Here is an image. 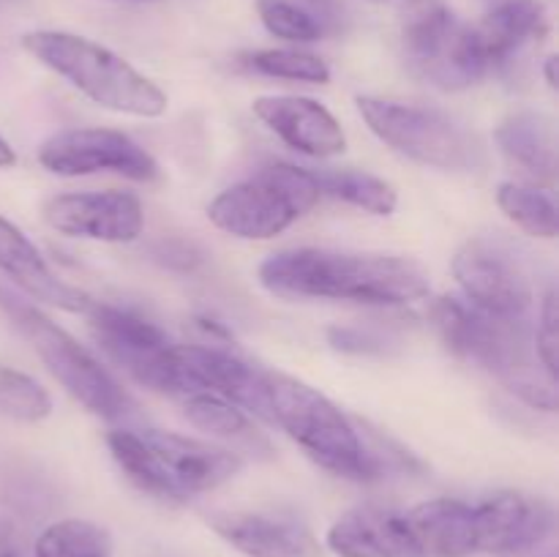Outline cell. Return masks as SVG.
Segmentation results:
<instances>
[{
	"label": "cell",
	"instance_id": "28",
	"mask_svg": "<svg viewBox=\"0 0 559 557\" xmlns=\"http://www.w3.org/2000/svg\"><path fill=\"white\" fill-rule=\"evenodd\" d=\"M0 413L14 420L36 424L52 413V396L31 375L0 364Z\"/></svg>",
	"mask_w": 559,
	"mask_h": 557
},
{
	"label": "cell",
	"instance_id": "19",
	"mask_svg": "<svg viewBox=\"0 0 559 557\" xmlns=\"http://www.w3.org/2000/svg\"><path fill=\"white\" fill-rule=\"evenodd\" d=\"M0 273H5L33 300L55 309L85 315L93 304L91 295L55 276L36 244L3 216H0Z\"/></svg>",
	"mask_w": 559,
	"mask_h": 557
},
{
	"label": "cell",
	"instance_id": "20",
	"mask_svg": "<svg viewBox=\"0 0 559 557\" xmlns=\"http://www.w3.org/2000/svg\"><path fill=\"white\" fill-rule=\"evenodd\" d=\"M495 140L506 162L535 186H551L557 178L555 120L535 109H522L502 120Z\"/></svg>",
	"mask_w": 559,
	"mask_h": 557
},
{
	"label": "cell",
	"instance_id": "30",
	"mask_svg": "<svg viewBox=\"0 0 559 557\" xmlns=\"http://www.w3.org/2000/svg\"><path fill=\"white\" fill-rule=\"evenodd\" d=\"M535 353H538L540 366L549 371L551 377H557V364H559V311H557V293L549 289L540 306V322L538 333H535Z\"/></svg>",
	"mask_w": 559,
	"mask_h": 557
},
{
	"label": "cell",
	"instance_id": "35",
	"mask_svg": "<svg viewBox=\"0 0 559 557\" xmlns=\"http://www.w3.org/2000/svg\"><path fill=\"white\" fill-rule=\"evenodd\" d=\"M544 71H546V82H549V87H557V55H549V58H546Z\"/></svg>",
	"mask_w": 559,
	"mask_h": 557
},
{
	"label": "cell",
	"instance_id": "21",
	"mask_svg": "<svg viewBox=\"0 0 559 557\" xmlns=\"http://www.w3.org/2000/svg\"><path fill=\"white\" fill-rule=\"evenodd\" d=\"M424 557H469L478 552L475 508L451 497L418 502L404 513Z\"/></svg>",
	"mask_w": 559,
	"mask_h": 557
},
{
	"label": "cell",
	"instance_id": "13",
	"mask_svg": "<svg viewBox=\"0 0 559 557\" xmlns=\"http://www.w3.org/2000/svg\"><path fill=\"white\" fill-rule=\"evenodd\" d=\"M173 358L178 366L183 396L213 393V396L238 404L240 410L271 420L265 371H257L238 355L224 353L218 347H202V344H175Z\"/></svg>",
	"mask_w": 559,
	"mask_h": 557
},
{
	"label": "cell",
	"instance_id": "4",
	"mask_svg": "<svg viewBox=\"0 0 559 557\" xmlns=\"http://www.w3.org/2000/svg\"><path fill=\"white\" fill-rule=\"evenodd\" d=\"M22 47L98 107L134 118H162L167 112V93L156 82L91 38L63 31H33L22 36Z\"/></svg>",
	"mask_w": 559,
	"mask_h": 557
},
{
	"label": "cell",
	"instance_id": "5",
	"mask_svg": "<svg viewBox=\"0 0 559 557\" xmlns=\"http://www.w3.org/2000/svg\"><path fill=\"white\" fill-rule=\"evenodd\" d=\"M271 420L282 426L320 467L338 478L377 481L382 462L366 448L353 420L317 388L287 375L265 371Z\"/></svg>",
	"mask_w": 559,
	"mask_h": 557
},
{
	"label": "cell",
	"instance_id": "2",
	"mask_svg": "<svg viewBox=\"0 0 559 557\" xmlns=\"http://www.w3.org/2000/svg\"><path fill=\"white\" fill-rule=\"evenodd\" d=\"M107 446L120 470L142 491L162 500H189L213 491L243 467L240 453L178 431L118 429L109 431Z\"/></svg>",
	"mask_w": 559,
	"mask_h": 557
},
{
	"label": "cell",
	"instance_id": "1",
	"mask_svg": "<svg viewBox=\"0 0 559 557\" xmlns=\"http://www.w3.org/2000/svg\"><path fill=\"white\" fill-rule=\"evenodd\" d=\"M257 276L262 287L282 298L404 306L429 295V278L424 268L391 254L289 249L267 257Z\"/></svg>",
	"mask_w": 559,
	"mask_h": 557
},
{
	"label": "cell",
	"instance_id": "31",
	"mask_svg": "<svg viewBox=\"0 0 559 557\" xmlns=\"http://www.w3.org/2000/svg\"><path fill=\"white\" fill-rule=\"evenodd\" d=\"M331 342L344 353H380L382 349V339L360 333L355 328H331Z\"/></svg>",
	"mask_w": 559,
	"mask_h": 557
},
{
	"label": "cell",
	"instance_id": "17",
	"mask_svg": "<svg viewBox=\"0 0 559 557\" xmlns=\"http://www.w3.org/2000/svg\"><path fill=\"white\" fill-rule=\"evenodd\" d=\"M251 109L293 151L314 158L342 156L347 151L342 123L314 98L262 96L251 104Z\"/></svg>",
	"mask_w": 559,
	"mask_h": 557
},
{
	"label": "cell",
	"instance_id": "23",
	"mask_svg": "<svg viewBox=\"0 0 559 557\" xmlns=\"http://www.w3.org/2000/svg\"><path fill=\"white\" fill-rule=\"evenodd\" d=\"M183 413L186 418H189V424L207 431L211 437L229 440L235 442V446L243 448L260 446L267 451V442L262 440L260 431L254 429V424H251V418L246 415V410L227 402V399L213 396V393H189V396H183Z\"/></svg>",
	"mask_w": 559,
	"mask_h": 557
},
{
	"label": "cell",
	"instance_id": "34",
	"mask_svg": "<svg viewBox=\"0 0 559 557\" xmlns=\"http://www.w3.org/2000/svg\"><path fill=\"white\" fill-rule=\"evenodd\" d=\"M14 164H16L14 147H11L9 142L0 137V169H9V167H14Z\"/></svg>",
	"mask_w": 559,
	"mask_h": 557
},
{
	"label": "cell",
	"instance_id": "11",
	"mask_svg": "<svg viewBox=\"0 0 559 557\" xmlns=\"http://www.w3.org/2000/svg\"><path fill=\"white\" fill-rule=\"evenodd\" d=\"M38 164L63 178L115 173L129 180L158 178V164L129 134L115 129H66L38 147Z\"/></svg>",
	"mask_w": 559,
	"mask_h": 557
},
{
	"label": "cell",
	"instance_id": "29",
	"mask_svg": "<svg viewBox=\"0 0 559 557\" xmlns=\"http://www.w3.org/2000/svg\"><path fill=\"white\" fill-rule=\"evenodd\" d=\"M257 11H260V20L267 27V33L284 38V42H320L322 33H325V27L311 14V9L293 3V0H260Z\"/></svg>",
	"mask_w": 559,
	"mask_h": 557
},
{
	"label": "cell",
	"instance_id": "32",
	"mask_svg": "<svg viewBox=\"0 0 559 557\" xmlns=\"http://www.w3.org/2000/svg\"><path fill=\"white\" fill-rule=\"evenodd\" d=\"M0 557H16V535L9 519H0Z\"/></svg>",
	"mask_w": 559,
	"mask_h": 557
},
{
	"label": "cell",
	"instance_id": "10",
	"mask_svg": "<svg viewBox=\"0 0 559 557\" xmlns=\"http://www.w3.org/2000/svg\"><path fill=\"white\" fill-rule=\"evenodd\" d=\"M87 325L98 347L145 388L169 396H183L178 366L173 358V339L145 317L120 306L93 300L85 311Z\"/></svg>",
	"mask_w": 559,
	"mask_h": 557
},
{
	"label": "cell",
	"instance_id": "24",
	"mask_svg": "<svg viewBox=\"0 0 559 557\" xmlns=\"http://www.w3.org/2000/svg\"><path fill=\"white\" fill-rule=\"evenodd\" d=\"M322 194L336 197V200L349 202L374 216H391L399 205V194L388 180L377 178L360 169H328V173H314Z\"/></svg>",
	"mask_w": 559,
	"mask_h": 557
},
{
	"label": "cell",
	"instance_id": "16",
	"mask_svg": "<svg viewBox=\"0 0 559 557\" xmlns=\"http://www.w3.org/2000/svg\"><path fill=\"white\" fill-rule=\"evenodd\" d=\"M207 524L246 557H325L320 538L295 517L233 511L213 513Z\"/></svg>",
	"mask_w": 559,
	"mask_h": 557
},
{
	"label": "cell",
	"instance_id": "25",
	"mask_svg": "<svg viewBox=\"0 0 559 557\" xmlns=\"http://www.w3.org/2000/svg\"><path fill=\"white\" fill-rule=\"evenodd\" d=\"M497 205L533 238H557V202L549 191L506 180L497 186Z\"/></svg>",
	"mask_w": 559,
	"mask_h": 557
},
{
	"label": "cell",
	"instance_id": "27",
	"mask_svg": "<svg viewBox=\"0 0 559 557\" xmlns=\"http://www.w3.org/2000/svg\"><path fill=\"white\" fill-rule=\"evenodd\" d=\"M246 66L257 74L276 76V80L311 82V85L331 82V69L325 60L304 49H260V52L246 55Z\"/></svg>",
	"mask_w": 559,
	"mask_h": 557
},
{
	"label": "cell",
	"instance_id": "12",
	"mask_svg": "<svg viewBox=\"0 0 559 557\" xmlns=\"http://www.w3.org/2000/svg\"><path fill=\"white\" fill-rule=\"evenodd\" d=\"M44 218L55 233L102 244H131L145 229L140 197L115 189L52 197L44 205Z\"/></svg>",
	"mask_w": 559,
	"mask_h": 557
},
{
	"label": "cell",
	"instance_id": "33",
	"mask_svg": "<svg viewBox=\"0 0 559 557\" xmlns=\"http://www.w3.org/2000/svg\"><path fill=\"white\" fill-rule=\"evenodd\" d=\"M502 557H557V546L555 541H546V544L530 546V549H522V552H511V555H502Z\"/></svg>",
	"mask_w": 559,
	"mask_h": 557
},
{
	"label": "cell",
	"instance_id": "22",
	"mask_svg": "<svg viewBox=\"0 0 559 557\" xmlns=\"http://www.w3.org/2000/svg\"><path fill=\"white\" fill-rule=\"evenodd\" d=\"M546 31V11L538 0H502L478 25H469V38L486 74L508 63L513 52L540 38Z\"/></svg>",
	"mask_w": 559,
	"mask_h": 557
},
{
	"label": "cell",
	"instance_id": "3",
	"mask_svg": "<svg viewBox=\"0 0 559 557\" xmlns=\"http://www.w3.org/2000/svg\"><path fill=\"white\" fill-rule=\"evenodd\" d=\"M431 320L453 355L495 371L519 399L533 407H557V377L535 366L522 322L486 315L473 304L440 298L431 306Z\"/></svg>",
	"mask_w": 559,
	"mask_h": 557
},
{
	"label": "cell",
	"instance_id": "8",
	"mask_svg": "<svg viewBox=\"0 0 559 557\" xmlns=\"http://www.w3.org/2000/svg\"><path fill=\"white\" fill-rule=\"evenodd\" d=\"M358 112L385 145L424 167L451 169V173L484 167V142L437 109L358 96Z\"/></svg>",
	"mask_w": 559,
	"mask_h": 557
},
{
	"label": "cell",
	"instance_id": "18",
	"mask_svg": "<svg viewBox=\"0 0 559 557\" xmlns=\"http://www.w3.org/2000/svg\"><path fill=\"white\" fill-rule=\"evenodd\" d=\"M328 549L338 557H424L404 513L385 506H355L328 530Z\"/></svg>",
	"mask_w": 559,
	"mask_h": 557
},
{
	"label": "cell",
	"instance_id": "6",
	"mask_svg": "<svg viewBox=\"0 0 559 557\" xmlns=\"http://www.w3.org/2000/svg\"><path fill=\"white\" fill-rule=\"evenodd\" d=\"M0 309L9 315L16 331L27 339L33 353L41 358L49 375L93 415L107 420H120L134 410V399L123 386L104 369L102 360L82 347L69 331L49 320L44 311L27 300L16 298L0 287Z\"/></svg>",
	"mask_w": 559,
	"mask_h": 557
},
{
	"label": "cell",
	"instance_id": "14",
	"mask_svg": "<svg viewBox=\"0 0 559 557\" xmlns=\"http://www.w3.org/2000/svg\"><path fill=\"white\" fill-rule=\"evenodd\" d=\"M453 276L469 304L486 315L519 320L533 306V284L527 273L484 240H473L456 251Z\"/></svg>",
	"mask_w": 559,
	"mask_h": 557
},
{
	"label": "cell",
	"instance_id": "15",
	"mask_svg": "<svg viewBox=\"0 0 559 557\" xmlns=\"http://www.w3.org/2000/svg\"><path fill=\"white\" fill-rule=\"evenodd\" d=\"M475 508L478 552L511 555L555 538V506L527 491H497Z\"/></svg>",
	"mask_w": 559,
	"mask_h": 557
},
{
	"label": "cell",
	"instance_id": "36",
	"mask_svg": "<svg viewBox=\"0 0 559 557\" xmlns=\"http://www.w3.org/2000/svg\"><path fill=\"white\" fill-rule=\"evenodd\" d=\"M136 3H158V0H136Z\"/></svg>",
	"mask_w": 559,
	"mask_h": 557
},
{
	"label": "cell",
	"instance_id": "26",
	"mask_svg": "<svg viewBox=\"0 0 559 557\" xmlns=\"http://www.w3.org/2000/svg\"><path fill=\"white\" fill-rule=\"evenodd\" d=\"M36 557H112V535L87 519H60L38 535Z\"/></svg>",
	"mask_w": 559,
	"mask_h": 557
},
{
	"label": "cell",
	"instance_id": "9",
	"mask_svg": "<svg viewBox=\"0 0 559 557\" xmlns=\"http://www.w3.org/2000/svg\"><path fill=\"white\" fill-rule=\"evenodd\" d=\"M402 47L415 74L442 91H459L486 76L469 42V25L459 22L442 0H413L407 5Z\"/></svg>",
	"mask_w": 559,
	"mask_h": 557
},
{
	"label": "cell",
	"instance_id": "7",
	"mask_svg": "<svg viewBox=\"0 0 559 557\" xmlns=\"http://www.w3.org/2000/svg\"><path fill=\"white\" fill-rule=\"evenodd\" d=\"M320 197L322 189L311 169L276 162L254 178L224 189L207 205V218L235 238L271 240L306 216Z\"/></svg>",
	"mask_w": 559,
	"mask_h": 557
}]
</instances>
